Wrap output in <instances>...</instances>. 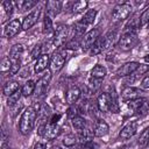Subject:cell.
Here are the masks:
<instances>
[{"label": "cell", "mask_w": 149, "mask_h": 149, "mask_svg": "<svg viewBox=\"0 0 149 149\" xmlns=\"http://www.w3.org/2000/svg\"><path fill=\"white\" fill-rule=\"evenodd\" d=\"M37 134L47 140H54L61 134V127L57 123H51V122L42 123L38 127Z\"/></svg>", "instance_id": "cell-4"}, {"label": "cell", "mask_w": 149, "mask_h": 149, "mask_svg": "<svg viewBox=\"0 0 149 149\" xmlns=\"http://www.w3.org/2000/svg\"><path fill=\"white\" fill-rule=\"evenodd\" d=\"M62 6L63 2L62 1H55V0H50L47 1L45 3V10H47V15L48 16H56L59 14V12L62 10Z\"/></svg>", "instance_id": "cell-18"}, {"label": "cell", "mask_w": 149, "mask_h": 149, "mask_svg": "<svg viewBox=\"0 0 149 149\" xmlns=\"http://www.w3.org/2000/svg\"><path fill=\"white\" fill-rule=\"evenodd\" d=\"M40 14H41V8H35L34 10H31L28 15H26L22 20V29L23 30H28L30 29L37 21H38V17H40Z\"/></svg>", "instance_id": "cell-12"}, {"label": "cell", "mask_w": 149, "mask_h": 149, "mask_svg": "<svg viewBox=\"0 0 149 149\" xmlns=\"http://www.w3.org/2000/svg\"><path fill=\"white\" fill-rule=\"evenodd\" d=\"M128 108L134 112L136 115L139 116H144L148 114L149 112V101L141 97V98H137V99H134L132 101L128 102Z\"/></svg>", "instance_id": "cell-5"}, {"label": "cell", "mask_w": 149, "mask_h": 149, "mask_svg": "<svg viewBox=\"0 0 149 149\" xmlns=\"http://www.w3.org/2000/svg\"><path fill=\"white\" fill-rule=\"evenodd\" d=\"M62 118V115L61 114H54L51 118H50V120H49V122H51V123H57L58 122V120Z\"/></svg>", "instance_id": "cell-41"}, {"label": "cell", "mask_w": 149, "mask_h": 149, "mask_svg": "<svg viewBox=\"0 0 149 149\" xmlns=\"http://www.w3.org/2000/svg\"><path fill=\"white\" fill-rule=\"evenodd\" d=\"M41 51H42V47H41V44L35 45V47L33 48V50H31V54H30L31 58H33V59H38V58L42 56V55H41Z\"/></svg>", "instance_id": "cell-37"}, {"label": "cell", "mask_w": 149, "mask_h": 149, "mask_svg": "<svg viewBox=\"0 0 149 149\" xmlns=\"http://www.w3.org/2000/svg\"><path fill=\"white\" fill-rule=\"evenodd\" d=\"M137 43H139V37H137L136 33L125 31L118 41V47L122 51H129L134 47H136Z\"/></svg>", "instance_id": "cell-3"}, {"label": "cell", "mask_w": 149, "mask_h": 149, "mask_svg": "<svg viewBox=\"0 0 149 149\" xmlns=\"http://www.w3.org/2000/svg\"><path fill=\"white\" fill-rule=\"evenodd\" d=\"M132 10H133V7L130 3H128V2L119 3L114 7V9L112 12V16L115 21H123L129 17V15L132 14Z\"/></svg>", "instance_id": "cell-6"}, {"label": "cell", "mask_w": 149, "mask_h": 149, "mask_svg": "<svg viewBox=\"0 0 149 149\" xmlns=\"http://www.w3.org/2000/svg\"><path fill=\"white\" fill-rule=\"evenodd\" d=\"M97 13H98V12H97V9H88V10L84 14V16L81 17L80 22H81V23H84L85 26L92 24V23L94 22V20H95Z\"/></svg>", "instance_id": "cell-27"}, {"label": "cell", "mask_w": 149, "mask_h": 149, "mask_svg": "<svg viewBox=\"0 0 149 149\" xmlns=\"http://www.w3.org/2000/svg\"><path fill=\"white\" fill-rule=\"evenodd\" d=\"M141 86H142V88H144V90H149V76H146V77L142 79Z\"/></svg>", "instance_id": "cell-39"}, {"label": "cell", "mask_w": 149, "mask_h": 149, "mask_svg": "<svg viewBox=\"0 0 149 149\" xmlns=\"http://www.w3.org/2000/svg\"><path fill=\"white\" fill-rule=\"evenodd\" d=\"M90 74H91L92 78L98 79V80H101V79L107 74V70H106L105 66H102V65H100V64H97L95 66L92 68Z\"/></svg>", "instance_id": "cell-21"}, {"label": "cell", "mask_w": 149, "mask_h": 149, "mask_svg": "<svg viewBox=\"0 0 149 149\" xmlns=\"http://www.w3.org/2000/svg\"><path fill=\"white\" fill-rule=\"evenodd\" d=\"M35 87H36V83L34 80H28L24 83V85L22 86L21 91H22V95L23 97H29L33 93H35Z\"/></svg>", "instance_id": "cell-28"}, {"label": "cell", "mask_w": 149, "mask_h": 149, "mask_svg": "<svg viewBox=\"0 0 149 149\" xmlns=\"http://www.w3.org/2000/svg\"><path fill=\"white\" fill-rule=\"evenodd\" d=\"M1 8H2V22L6 21V19L10 17L14 10V2L12 1H3L1 3Z\"/></svg>", "instance_id": "cell-23"}, {"label": "cell", "mask_w": 149, "mask_h": 149, "mask_svg": "<svg viewBox=\"0 0 149 149\" xmlns=\"http://www.w3.org/2000/svg\"><path fill=\"white\" fill-rule=\"evenodd\" d=\"M144 61H146V62H147V63H149V54H148V55H146V56H144Z\"/></svg>", "instance_id": "cell-43"}, {"label": "cell", "mask_w": 149, "mask_h": 149, "mask_svg": "<svg viewBox=\"0 0 149 149\" xmlns=\"http://www.w3.org/2000/svg\"><path fill=\"white\" fill-rule=\"evenodd\" d=\"M19 90H20V85H19V83L16 80H8L3 85V90L2 91H3V94L9 97V95H12L13 93H15Z\"/></svg>", "instance_id": "cell-22"}, {"label": "cell", "mask_w": 149, "mask_h": 149, "mask_svg": "<svg viewBox=\"0 0 149 149\" xmlns=\"http://www.w3.org/2000/svg\"><path fill=\"white\" fill-rule=\"evenodd\" d=\"M139 65H140V63H137V62H128V63H125L122 66H120L116 70V74L119 77H128V76H130L139 68Z\"/></svg>", "instance_id": "cell-17"}, {"label": "cell", "mask_w": 149, "mask_h": 149, "mask_svg": "<svg viewBox=\"0 0 149 149\" xmlns=\"http://www.w3.org/2000/svg\"><path fill=\"white\" fill-rule=\"evenodd\" d=\"M142 90L140 88H136V87H133V86H129V87H126L123 88V91L121 92V98L123 101L126 102H129L134 99H137V98H141L142 97Z\"/></svg>", "instance_id": "cell-15"}, {"label": "cell", "mask_w": 149, "mask_h": 149, "mask_svg": "<svg viewBox=\"0 0 149 149\" xmlns=\"http://www.w3.org/2000/svg\"><path fill=\"white\" fill-rule=\"evenodd\" d=\"M136 130H137V123H136V121H129V122H127V123L123 126V128L120 130L119 137H120L121 140H123V141L129 140L130 137H133V136L135 135Z\"/></svg>", "instance_id": "cell-14"}, {"label": "cell", "mask_w": 149, "mask_h": 149, "mask_svg": "<svg viewBox=\"0 0 149 149\" xmlns=\"http://www.w3.org/2000/svg\"><path fill=\"white\" fill-rule=\"evenodd\" d=\"M34 149H47V143L43 142V141H38V142L35 143Z\"/></svg>", "instance_id": "cell-40"}, {"label": "cell", "mask_w": 149, "mask_h": 149, "mask_svg": "<svg viewBox=\"0 0 149 149\" xmlns=\"http://www.w3.org/2000/svg\"><path fill=\"white\" fill-rule=\"evenodd\" d=\"M65 61H66V51L65 50L55 51L52 54V56L50 57V65H51L52 71H59L63 68Z\"/></svg>", "instance_id": "cell-11"}, {"label": "cell", "mask_w": 149, "mask_h": 149, "mask_svg": "<svg viewBox=\"0 0 149 149\" xmlns=\"http://www.w3.org/2000/svg\"><path fill=\"white\" fill-rule=\"evenodd\" d=\"M148 71H149V65H147V64H140L139 68H137L129 77H134V79H135V78H137V77H140V76H142V74H144V73H147Z\"/></svg>", "instance_id": "cell-34"}, {"label": "cell", "mask_w": 149, "mask_h": 149, "mask_svg": "<svg viewBox=\"0 0 149 149\" xmlns=\"http://www.w3.org/2000/svg\"><path fill=\"white\" fill-rule=\"evenodd\" d=\"M88 6V2L86 0H79V1H76L71 5V12L77 14V13H81L84 12V9H86Z\"/></svg>", "instance_id": "cell-29"}, {"label": "cell", "mask_w": 149, "mask_h": 149, "mask_svg": "<svg viewBox=\"0 0 149 149\" xmlns=\"http://www.w3.org/2000/svg\"><path fill=\"white\" fill-rule=\"evenodd\" d=\"M21 29H22V22L20 20L15 19V20H12L5 24L2 34L6 38H12L15 35H17L21 31Z\"/></svg>", "instance_id": "cell-10"}, {"label": "cell", "mask_w": 149, "mask_h": 149, "mask_svg": "<svg viewBox=\"0 0 149 149\" xmlns=\"http://www.w3.org/2000/svg\"><path fill=\"white\" fill-rule=\"evenodd\" d=\"M149 22V7H147L140 15V26H146Z\"/></svg>", "instance_id": "cell-36"}, {"label": "cell", "mask_w": 149, "mask_h": 149, "mask_svg": "<svg viewBox=\"0 0 149 149\" xmlns=\"http://www.w3.org/2000/svg\"><path fill=\"white\" fill-rule=\"evenodd\" d=\"M52 30V21L51 17L45 14L43 19V33H50Z\"/></svg>", "instance_id": "cell-35"}, {"label": "cell", "mask_w": 149, "mask_h": 149, "mask_svg": "<svg viewBox=\"0 0 149 149\" xmlns=\"http://www.w3.org/2000/svg\"><path fill=\"white\" fill-rule=\"evenodd\" d=\"M29 73H30V70H29L28 66H26L23 70H21V71L19 72V74H20L21 77H27V76H29Z\"/></svg>", "instance_id": "cell-42"}, {"label": "cell", "mask_w": 149, "mask_h": 149, "mask_svg": "<svg viewBox=\"0 0 149 149\" xmlns=\"http://www.w3.org/2000/svg\"><path fill=\"white\" fill-rule=\"evenodd\" d=\"M49 64H50V56L48 54H44L38 59H36V63L34 65V70L36 73H41V72L48 70Z\"/></svg>", "instance_id": "cell-19"}, {"label": "cell", "mask_w": 149, "mask_h": 149, "mask_svg": "<svg viewBox=\"0 0 149 149\" xmlns=\"http://www.w3.org/2000/svg\"><path fill=\"white\" fill-rule=\"evenodd\" d=\"M23 45L22 44H14L10 50H9V59L12 61V70H10V74H15L19 72L20 66H21V58L23 55Z\"/></svg>", "instance_id": "cell-2"}, {"label": "cell", "mask_w": 149, "mask_h": 149, "mask_svg": "<svg viewBox=\"0 0 149 149\" xmlns=\"http://www.w3.org/2000/svg\"><path fill=\"white\" fill-rule=\"evenodd\" d=\"M80 148L81 149H98V144L93 141H88V142L80 144Z\"/></svg>", "instance_id": "cell-38"}, {"label": "cell", "mask_w": 149, "mask_h": 149, "mask_svg": "<svg viewBox=\"0 0 149 149\" xmlns=\"http://www.w3.org/2000/svg\"><path fill=\"white\" fill-rule=\"evenodd\" d=\"M80 97V90L77 87V86H72L70 87L68 91H66V94H65V100H66V104L69 105H73Z\"/></svg>", "instance_id": "cell-20"}, {"label": "cell", "mask_w": 149, "mask_h": 149, "mask_svg": "<svg viewBox=\"0 0 149 149\" xmlns=\"http://www.w3.org/2000/svg\"><path fill=\"white\" fill-rule=\"evenodd\" d=\"M70 36V29L68 26H59L55 33H54V40H52V43L56 48H59L62 45L65 44L68 37Z\"/></svg>", "instance_id": "cell-8"}, {"label": "cell", "mask_w": 149, "mask_h": 149, "mask_svg": "<svg viewBox=\"0 0 149 149\" xmlns=\"http://www.w3.org/2000/svg\"><path fill=\"white\" fill-rule=\"evenodd\" d=\"M36 119H37V111L29 106L27 107L23 112H22V115L20 118V121H19V130L22 135H28L35 127V123H36Z\"/></svg>", "instance_id": "cell-1"}, {"label": "cell", "mask_w": 149, "mask_h": 149, "mask_svg": "<svg viewBox=\"0 0 149 149\" xmlns=\"http://www.w3.org/2000/svg\"><path fill=\"white\" fill-rule=\"evenodd\" d=\"M97 106L99 108L100 112H111L112 109V98H111V94L109 92H105V93H101L98 99H97Z\"/></svg>", "instance_id": "cell-13"}, {"label": "cell", "mask_w": 149, "mask_h": 149, "mask_svg": "<svg viewBox=\"0 0 149 149\" xmlns=\"http://www.w3.org/2000/svg\"><path fill=\"white\" fill-rule=\"evenodd\" d=\"M71 123H72V127L77 132H80V130H83V129H85L87 127L86 120L80 115H76V116L71 118Z\"/></svg>", "instance_id": "cell-24"}, {"label": "cell", "mask_w": 149, "mask_h": 149, "mask_svg": "<svg viewBox=\"0 0 149 149\" xmlns=\"http://www.w3.org/2000/svg\"><path fill=\"white\" fill-rule=\"evenodd\" d=\"M21 95H22V91L20 88L19 91H16L15 93H13L12 95H9L7 98V105L8 106H15L16 104H19V100H20Z\"/></svg>", "instance_id": "cell-32"}, {"label": "cell", "mask_w": 149, "mask_h": 149, "mask_svg": "<svg viewBox=\"0 0 149 149\" xmlns=\"http://www.w3.org/2000/svg\"><path fill=\"white\" fill-rule=\"evenodd\" d=\"M137 146L141 149L149 146V126L147 128H144L142 130V133L140 134V136L137 137Z\"/></svg>", "instance_id": "cell-25"}, {"label": "cell", "mask_w": 149, "mask_h": 149, "mask_svg": "<svg viewBox=\"0 0 149 149\" xmlns=\"http://www.w3.org/2000/svg\"><path fill=\"white\" fill-rule=\"evenodd\" d=\"M92 129H93V134H94L95 137H104L109 132V127H108L107 122L105 120H102V119H98L94 122Z\"/></svg>", "instance_id": "cell-16"}, {"label": "cell", "mask_w": 149, "mask_h": 149, "mask_svg": "<svg viewBox=\"0 0 149 149\" xmlns=\"http://www.w3.org/2000/svg\"><path fill=\"white\" fill-rule=\"evenodd\" d=\"M100 37V30L98 28H93L91 29L90 31H87L84 37L81 38V43H80V47L84 51H87L88 49L92 48V45L95 43V41Z\"/></svg>", "instance_id": "cell-7"}, {"label": "cell", "mask_w": 149, "mask_h": 149, "mask_svg": "<svg viewBox=\"0 0 149 149\" xmlns=\"http://www.w3.org/2000/svg\"><path fill=\"white\" fill-rule=\"evenodd\" d=\"M17 7V9H20V12H24L28 9H31L33 7H35L37 5V1H33V0H19L14 2Z\"/></svg>", "instance_id": "cell-26"}, {"label": "cell", "mask_w": 149, "mask_h": 149, "mask_svg": "<svg viewBox=\"0 0 149 149\" xmlns=\"http://www.w3.org/2000/svg\"><path fill=\"white\" fill-rule=\"evenodd\" d=\"M12 61L9 59V57H5L2 58L1 63H0V71L1 73H6V72H10L12 70Z\"/></svg>", "instance_id": "cell-33"}, {"label": "cell", "mask_w": 149, "mask_h": 149, "mask_svg": "<svg viewBox=\"0 0 149 149\" xmlns=\"http://www.w3.org/2000/svg\"><path fill=\"white\" fill-rule=\"evenodd\" d=\"M102 50H105V48H104V36L101 37H99L97 41H95V43L92 45V48L90 49V54L91 55H98V54H100Z\"/></svg>", "instance_id": "cell-30"}, {"label": "cell", "mask_w": 149, "mask_h": 149, "mask_svg": "<svg viewBox=\"0 0 149 149\" xmlns=\"http://www.w3.org/2000/svg\"><path fill=\"white\" fill-rule=\"evenodd\" d=\"M78 141V136H76L74 134L70 133V134H66L64 137H63V144L65 147H73Z\"/></svg>", "instance_id": "cell-31"}, {"label": "cell", "mask_w": 149, "mask_h": 149, "mask_svg": "<svg viewBox=\"0 0 149 149\" xmlns=\"http://www.w3.org/2000/svg\"><path fill=\"white\" fill-rule=\"evenodd\" d=\"M147 26H148V28H149V22H148V24H147Z\"/></svg>", "instance_id": "cell-44"}, {"label": "cell", "mask_w": 149, "mask_h": 149, "mask_svg": "<svg viewBox=\"0 0 149 149\" xmlns=\"http://www.w3.org/2000/svg\"><path fill=\"white\" fill-rule=\"evenodd\" d=\"M51 71L48 69L45 70V72L42 74V77L36 81V87H35V94L37 97H41L43 95L48 87H49V84H50V80H51Z\"/></svg>", "instance_id": "cell-9"}]
</instances>
